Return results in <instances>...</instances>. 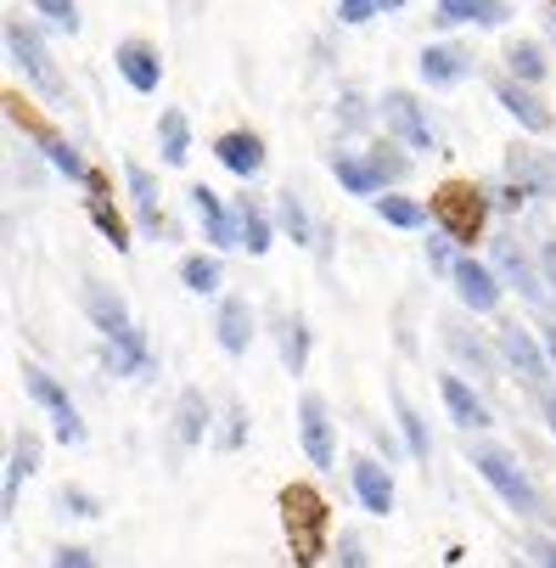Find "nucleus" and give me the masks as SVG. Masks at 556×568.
<instances>
[{"instance_id": "f257e3e1", "label": "nucleus", "mask_w": 556, "mask_h": 568, "mask_svg": "<svg viewBox=\"0 0 556 568\" xmlns=\"http://www.w3.org/2000/svg\"><path fill=\"white\" fill-rule=\"evenodd\" d=\"M276 507H281V529H287V546H292V562H303V568H315L332 546H327V529H332V501L315 490V484H303V478H292L287 490L276 496Z\"/></svg>"}, {"instance_id": "f03ea898", "label": "nucleus", "mask_w": 556, "mask_h": 568, "mask_svg": "<svg viewBox=\"0 0 556 568\" xmlns=\"http://www.w3.org/2000/svg\"><path fill=\"white\" fill-rule=\"evenodd\" d=\"M428 209H433V225L455 236V248H472V242H484V225H490L495 197H490L478 181H461V175H455V181H439V186H433Z\"/></svg>"}, {"instance_id": "7ed1b4c3", "label": "nucleus", "mask_w": 556, "mask_h": 568, "mask_svg": "<svg viewBox=\"0 0 556 568\" xmlns=\"http://www.w3.org/2000/svg\"><path fill=\"white\" fill-rule=\"evenodd\" d=\"M466 462L490 478V490H495L517 518H539V513H545V501H539V490H534V478L517 467L512 450H501V445H490V439H472V445H466Z\"/></svg>"}, {"instance_id": "20e7f679", "label": "nucleus", "mask_w": 556, "mask_h": 568, "mask_svg": "<svg viewBox=\"0 0 556 568\" xmlns=\"http://www.w3.org/2000/svg\"><path fill=\"white\" fill-rule=\"evenodd\" d=\"M23 394L51 417V434H56L62 445H85V417H79V405L68 399V388H62L45 366L23 361Z\"/></svg>"}, {"instance_id": "39448f33", "label": "nucleus", "mask_w": 556, "mask_h": 568, "mask_svg": "<svg viewBox=\"0 0 556 568\" xmlns=\"http://www.w3.org/2000/svg\"><path fill=\"white\" fill-rule=\"evenodd\" d=\"M7 57L23 68V79H29V85L56 108L62 102V73H56V62H51V51H45V40L23 23V18H7Z\"/></svg>"}, {"instance_id": "423d86ee", "label": "nucleus", "mask_w": 556, "mask_h": 568, "mask_svg": "<svg viewBox=\"0 0 556 568\" xmlns=\"http://www.w3.org/2000/svg\"><path fill=\"white\" fill-rule=\"evenodd\" d=\"M495 344H501V361L517 366V377H523L528 388H545V383H550V366H556V361H550L545 338H534L528 327H517V321H501Z\"/></svg>"}, {"instance_id": "0eeeda50", "label": "nucleus", "mask_w": 556, "mask_h": 568, "mask_svg": "<svg viewBox=\"0 0 556 568\" xmlns=\"http://www.w3.org/2000/svg\"><path fill=\"white\" fill-rule=\"evenodd\" d=\"M298 445H303V456L321 467V473L338 467V423H332L321 394H303L298 399Z\"/></svg>"}, {"instance_id": "6e6552de", "label": "nucleus", "mask_w": 556, "mask_h": 568, "mask_svg": "<svg viewBox=\"0 0 556 568\" xmlns=\"http://www.w3.org/2000/svg\"><path fill=\"white\" fill-rule=\"evenodd\" d=\"M377 113H382L388 135H400L411 152H433V146H439V135H433V124H428V108H422L411 91H382Z\"/></svg>"}, {"instance_id": "1a4fd4ad", "label": "nucleus", "mask_w": 556, "mask_h": 568, "mask_svg": "<svg viewBox=\"0 0 556 568\" xmlns=\"http://www.w3.org/2000/svg\"><path fill=\"white\" fill-rule=\"evenodd\" d=\"M490 260H495V276H501L506 287H517L528 304H550L545 271H539V265H528V254L517 248L512 236H490ZM550 310H556V304H550Z\"/></svg>"}, {"instance_id": "9d476101", "label": "nucleus", "mask_w": 556, "mask_h": 568, "mask_svg": "<svg viewBox=\"0 0 556 568\" xmlns=\"http://www.w3.org/2000/svg\"><path fill=\"white\" fill-rule=\"evenodd\" d=\"M450 287H455V298L472 315H495L501 310V293H506V282L495 276V265H478V260H455L450 265Z\"/></svg>"}, {"instance_id": "9b49d317", "label": "nucleus", "mask_w": 556, "mask_h": 568, "mask_svg": "<svg viewBox=\"0 0 556 568\" xmlns=\"http://www.w3.org/2000/svg\"><path fill=\"white\" fill-rule=\"evenodd\" d=\"M113 68L124 73V85L141 91V97H152L157 85H164V57H157V45L141 40V34H130V40L113 45Z\"/></svg>"}, {"instance_id": "f8f14e48", "label": "nucleus", "mask_w": 556, "mask_h": 568, "mask_svg": "<svg viewBox=\"0 0 556 568\" xmlns=\"http://www.w3.org/2000/svg\"><path fill=\"white\" fill-rule=\"evenodd\" d=\"M349 484H354L360 513H371V518H388V513H393V473H388V462H377V456H349Z\"/></svg>"}, {"instance_id": "ddd939ff", "label": "nucleus", "mask_w": 556, "mask_h": 568, "mask_svg": "<svg viewBox=\"0 0 556 568\" xmlns=\"http://www.w3.org/2000/svg\"><path fill=\"white\" fill-rule=\"evenodd\" d=\"M433 23L439 29H506L512 7L506 0H433Z\"/></svg>"}, {"instance_id": "4468645a", "label": "nucleus", "mask_w": 556, "mask_h": 568, "mask_svg": "<svg viewBox=\"0 0 556 568\" xmlns=\"http://www.w3.org/2000/svg\"><path fill=\"white\" fill-rule=\"evenodd\" d=\"M495 102H501V108L528 130V135H545V130L556 124V119H550V108L534 97V85H528V79H517V73H501V79H495Z\"/></svg>"}, {"instance_id": "2eb2a0df", "label": "nucleus", "mask_w": 556, "mask_h": 568, "mask_svg": "<svg viewBox=\"0 0 556 568\" xmlns=\"http://www.w3.org/2000/svg\"><path fill=\"white\" fill-rule=\"evenodd\" d=\"M416 73L428 79L433 91H450V85H461V79L472 73V51H466V45H455V40H433V45H422Z\"/></svg>"}, {"instance_id": "dca6fc26", "label": "nucleus", "mask_w": 556, "mask_h": 568, "mask_svg": "<svg viewBox=\"0 0 556 568\" xmlns=\"http://www.w3.org/2000/svg\"><path fill=\"white\" fill-rule=\"evenodd\" d=\"M506 175L523 181L534 197H556V158L539 152V146H528V141H512L506 146Z\"/></svg>"}, {"instance_id": "f3484780", "label": "nucleus", "mask_w": 556, "mask_h": 568, "mask_svg": "<svg viewBox=\"0 0 556 568\" xmlns=\"http://www.w3.org/2000/svg\"><path fill=\"white\" fill-rule=\"evenodd\" d=\"M85 209H91V220H96V231L113 242V254H130V231H124V214H119V203H113V186H107V175L102 170H91L85 175Z\"/></svg>"}, {"instance_id": "a211bd4d", "label": "nucleus", "mask_w": 556, "mask_h": 568, "mask_svg": "<svg viewBox=\"0 0 556 568\" xmlns=\"http://www.w3.org/2000/svg\"><path fill=\"white\" fill-rule=\"evenodd\" d=\"M124 186H130V203H135V225H141V236L164 242L169 220H164V209H157V175H152L146 164H124Z\"/></svg>"}, {"instance_id": "6ab92c4d", "label": "nucleus", "mask_w": 556, "mask_h": 568, "mask_svg": "<svg viewBox=\"0 0 556 568\" xmlns=\"http://www.w3.org/2000/svg\"><path fill=\"white\" fill-rule=\"evenodd\" d=\"M214 338H219L225 355H248V344H254V304H248L243 293H225V298H219V310H214Z\"/></svg>"}, {"instance_id": "aec40b11", "label": "nucleus", "mask_w": 556, "mask_h": 568, "mask_svg": "<svg viewBox=\"0 0 556 568\" xmlns=\"http://www.w3.org/2000/svg\"><path fill=\"white\" fill-rule=\"evenodd\" d=\"M186 197H192V214L203 220V236L214 242V248H243V236H236V209H225L214 186H203V181H197Z\"/></svg>"}, {"instance_id": "412c9836", "label": "nucleus", "mask_w": 556, "mask_h": 568, "mask_svg": "<svg viewBox=\"0 0 556 568\" xmlns=\"http://www.w3.org/2000/svg\"><path fill=\"white\" fill-rule=\"evenodd\" d=\"M214 158H219V164L236 175V181H254L259 170H265V141L254 135V130H225L219 141H214Z\"/></svg>"}, {"instance_id": "4be33fe9", "label": "nucleus", "mask_w": 556, "mask_h": 568, "mask_svg": "<svg viewBox=\"0 0 556 568\" xmlns=\"http://www.w3.org/2000/svg\"><path fill=\"white\" fill-rule=\"evenodd\" d=\"M439 394H444V405H450V423L455 428H490L495 417H490V405H484V394H472V383L466 377H455V372H444L439 377Z\"/></svg>"}, {"instance_id": "5701e85b", "label": "nucleus", "mask_w": 556, "mask_h": 568, "mask_svg": "<svg viewBox=\"0 0 556 568\" xmlns=\"http://www.w3.org/2000/svg\"><path fill=\"white\" fill-rule=\"evenodd\" d=\"M388 405H393V423H400V434H405V456L411 462H433V434H428L422 412L411 405V394L400 383H388Z\"/></svg>"}, {"instance_id": "b1692460", "label": "nucleus", "mask_w": 556, "mask_h": 568, "mask_svg": "<svg viewBox=\"0 0 556 568\" xmlns=\"http://www.w3.org/2000/svg\"><path fill=\"white\" fill-rule=\"evenodd\" d=\"M157 158H164L169 170H186L192 164V119L181 108L157 113Z\"/></svg>"}, {"instance_id": "393cba45", "label": "nucleus", "mask_w": 556, "mask_h": 568, "mask_svg": "<svg viewBox=\"0 0 556 568\" xmlns=\"http://www.w3.org/2000/svg\"><path fill=\"white\" fill-rule=\"evenodd\" d=\"M230 209H236V236H243V248H248L254 260H265V254L276 248V225H270V214H265V209H259L248 192L236 197Z\"/></svg>"}, {"instance_id": "a878e982", "label": "nucleus", "mask_w": 556, "mask_h": 568, "mask_svg": "<svg viewBox=\"0 0 556 568\" xmlns=\"http://www.w3.org/2000/svg\"><path fill=\"white\" fill-rule=\"evenodd\" d=\"M34 467H40V439L23 428V434H12V462H7V490H0V518L18 513V484H23Z\"/></svg>"}, {"instance_id": "bb28decb", "label": "nucleus", "mask_w": 556, "mask_h": 568, "mask_svg": "<svg viewBox=\"0 0 556 568\" xmlns=\"http://www.w3.org/2000/svg\"><path fill=\"white\" fill-rule=\"evenodd\" d=\"M327 164H332V175H338V186H343L349 197H377V192H388V186H382V175L371 170V158H354V152H327Z\"/></svg>"}, {"instance_id": "cd10ccee", "label": "nucleus", "mask_w": 556, "mask_h": 568, "mask_svg": "<svg viewBox=\"0 0 556 568\" xmlns=\"http://www.w3.org/2000/svg\"><path fill=\"white\" fill-rule=\"evenodd\" d=\"M208 394L203 388H181V405H175V439L192 450V445H203L208 439Z\"/></svg>"}, {"instance_id": "c85d7f7f", "label": "nucleus", "mask_w": 556, "mask_h": 568, "mask_svg": "<svg viewBox=\"0 0 556 568\" xmlns=\"http://www.w3.org/2000/svg\"><path fill=\"white\" fill-rule=\"evenodd\" d=\"M439 333H444V344L455 349V361H472V372H484V377H490V372H501V361H495L478 338H472V333L461 327V321H450V315H444V321H439Z\"/></svg>"}, {"instance_id": "c756f323", "label": "nucleus", "mask_w": 556, "mask_h": 568, "mask_svg": "<svg viewBox=\"0 0 556 568\" xmlns=\"http://www.w3.org/2000/svg\"><path fill=\"white\" fill-rule=\"evenodd\" d=\"M276 349H281V366L292 377L309 366V327H303V315H281L276 321Z\"/></svg>"}, {"instance_id": "7c9ffc66", "label": "nucleus", "mask_w": 556, "mask_h": 568, "mask_svg": "<svg viewBox=\"0 0 556 568\" xmlns=\"http://www.w3.org/2000/svg\"><path fill=\"white\" fill-rule=\"evenodd\" d=\"M365 158H371V170L382 175V186H400V181H411V146H405L400 135H393V141H377Z\"/></svg>"}, {"instance_id": "2f4dec72", "label": "nucleus", "mask_w": 556, "mask_h": 568, "mask_svg": "<svg viewBox=\"0 0 556 568\" xmlns=\"http://www.w3.org/2000/svg\"><path fill=\"white\" fill-rule=\"evenodd\" d=\"M377 214H382L388 225H400V231H422V225L433 220V209H422V203L405 197V192H382V197H377Z\"/></svg>"}, {"instance_id": "473e14b6", "label": "nucleus", "mask_w": 556, "mask_h": 568, "mask_svg": "<svg viewBox=\"0 0 556 568\" xmlns=\"http://www.w3.org/2000/svg\"><path fill=\"white\" fill-rule=\"evenodd\" d=\"M276 225H281L292 242H315V220H309V209H303V197H298L292 186L276 192Z\"/></svg>"}, {"instance_id": "72a5a7b5", "label": "nucleus", "mask_w": 556, "mask_h": 568, "mask_svg": "<svg viewBox=\"0 0 556 568\" xmlns=\"http://www.w3.org/2000/svg\"><path fill=\"white\" fill-rule=\"evenodd\" d=\"M219 282H225V265L214 254H186L181 260V287L186 293H203L208 298V293H219Z\"/></svg>"}, {"instance_id": "f704fd0d", "label": "nucleus", "mask_w": 556, "mask_h": 568, "mask_svg": "<svg viewBox=\"0 0 556 568\" xmlns=\"http://www.w3.org/2000/svg\"><path fill=\"white\" fill-rule=\"evenodd\" d=\"M506 73H517V79H528V85H539V79L550 73V62H545V51L534 45V40H512L506 51Z\"/></svg>"}, {"instance_id": "c9c22d12", "label": "nucleus", "mask_w": 556, "mask_h": 568, "mask_svg": "<svg viewBox=\"0 0 556 568\" xmlns=\"http://www.w3.org/2000/svg\"><path fill=\"white\" fill-rule=\"evenodd\" d=\"M45 158H51V170L56 175H68V181H79V186H85V175H91V164H85V152H79L68 135H51L45 146H40Z\"/></svg>"}, {"instance_id": "e433bc0d", "label": "nucleus", "mask_w": 556, "mask_h": 568, "mask_svg": "<svg viewBox=\"0 0 556 568\" xmlns=\"http://www.w3.org/2000/svg\"><path fill=\"white\" fill-rule=\"evenodd\" d=\"M7 119H12V124H18L23 135H34L40 146H45V141L56 135V130H51V119H45V113H34V108L23 102V91H7Z\"/></svg>"}, {"instance_id": "4c0bfd02", "label": "nucleus", "mask_w": 556, "mask_h": 568, "mask_svg": "<svg viewBox=\"0 0 556 568\" xmlns=\"http://www.w3.org/2000/svg\"><path fill=\"white\" fill-rule=\"evenodd\" d=\"M29 7L51 23V29H62V34H79V7L73 0H29Z\"/></svg>"}, {"instance_id": "58836bf2", "label": "nucleus", "mask_w": 556, "mask_h": 568, "mask_svg": "<svg viewBox=\"0 0 556 568\" xmlns=\"http://www.w3.org/2000/svg\"><path fill=\"white\" fill-rule=\"evenodd\" d=\"M56 501H62V513H73V518H102V501H96L91 490H79V484H68Z\"/></svg>"}, {"instance_id": "ea45409f", "label": "nucleus", "mask_w": 556, "mask_h": 568, "mask_svg": "<svg viewBox=\"0 0 556 568\" xmlns=\"http://www.w3.org/2000/svg\"><path fill=\"white\" fill-rule=\"evenodd\" d=\"M371 18H382V0H338V23L360 29V23H371Z\"/></svg>"}, {"instance_id": "a19ab883", "label": "nucleus", "mask_w": 556, "mask_h": 568, "mask_svg": "<svg viewBox=\"0 0 556 568\" xmlns=\"http://www.w3.org/2000/svg\"><path fill=\"white\" fill-rule=\"evenodd\" d=\"M450 242H455L450 231L428 236V265H433V271H444V276H450V265H455V260H450Z\"/></svg>"}, {"instance_id": "79ce46f5", "label": "nucleus", "mask_w": 556, "mask_h": 568, "mask_svg": "<svg viewBox=\"0 0 556 568\" xmlns=\"http://www.w3.org/2000/svg\"><path fill=\"white\" fill-rule=\"evenodd\" d=\"M51 562H56V568H91V562H96V551H91V546H56V551H51Z\"/></svg>"}, {"instance_id": "37998d69", "label": "nucleus", "mask_w": 556, "mask_h": 568, "mask_svg": "<svg viewBox=\"0 0 556 568\" xmlns=\"http://www.w3.org/2000/svg\"><path fill=\"white\" fill-rule=\"evenodd\" d=\"M528 197H534V192H528L523 181H506V186H495V209H512V214H517Z\"/></svg>"}, {"instance_id": "c03bdc74", "label": "nucleus", "mask_w": 556, "mask_h": 568, "mask_svg": "<svg viewBox=\"0 0 556 568\" xmlns=\"http://www.w3.org/2000/svg\"><path fill=\"white\" fill-rule=\"evenodd\" d=\"M523 551H528L534 562H545V568H556V540H550V535H528V540H523Z\"/></svg>"}, {"instance_id": "a18cd8bd", "label": "nucleus", "mask_w": 556, "mask_h": 568, "mask_svg": "<svg viewBox=\"0 0 556 568\" xmlns=\"http://www.w3.org/2000/svg\"><path fill=\"white\" fill-rule=\"evenodd\" d=\"M539 271H545V287H550V304H556V236L539 242Z\"/></svg>"}, {"instance_id": "49530a36", "label": "nucleus", "mask_w": 556, "mask_h": 568, "mask_svg": "<svg viewBox=\"0 0 556 568\" xmlns=\"http://www.w3.org/2000/svg\"><path fill=\"white\" fill-rule=\"evenodd\" d=\"M534 405L545 412V428L556 434V383H545V388H534Z\"/></svg>"}, {"instance_id": "de8ad7c7", "label": "nucleus", "mask_w": 556, "mask_h": 568, "mask_svg": "<svg viewBox=\"0 0 556 568\" xmlns=\"http://www.w3.org/2000/svg\"><path fill=\"white\" fill-rule=\"evenodd\" d=\"M338 562H349V568H360V562H371V557H365V546H360L354 535H343V540H338Z\"/></svg>"}, {"instance_id": "09e8293b", "label": "nucleus", "mask_w": 556, "mask_h": 568, "mask_svg": "<svg viewBox=\"0 0 556 568\" xmlns=\"http://www.w3.org/2000/svg\"><path fill=\"white\" fill-rule=\"evenodd\" d=\"M539 338H545V349H550V361H556V321H545V327H539Z\"/></svg>"}, {"instance_id": "8fccbe9b", "label": "nucleus", "mask_w": 556, "mask_h": 568, "mask_svg": "<svg viewBox=\"0 0 556 568\" xmlns=\"http://www.w3.org/2000/svg\"><path fill=\"white\" fill-rule=\"evenodd\" d=\"M405 7H411V0H382V18H388V12H405Z\"/></svg>"}, {"instance_id": "3c124183", "label": "nucleus", "mask_w": 556, "mask_h": 568, "mask_svg": "<svg viewBox=\"0 0 556 568\" xmlns=\"http://www.w3.org/2000/svg\"><path fill=\"white\" fill-rule=\"evenodd\" d=\"M550 34H556V18H550Z\"/></svg>"}, {"instance_id": "603ef678", "label": "nucleus", "mask_w": 556, "mask_h": 568, "mask_svg": "<svg viewBox=\"0 0 556 568\" xmlns=\"http://www.w3.org/2000/svg\"><path fill=\"white\" fill-rule=\"evenodd\" d=\"M550 7H556V0H550Z\"/></svg>"}]
</instances>
